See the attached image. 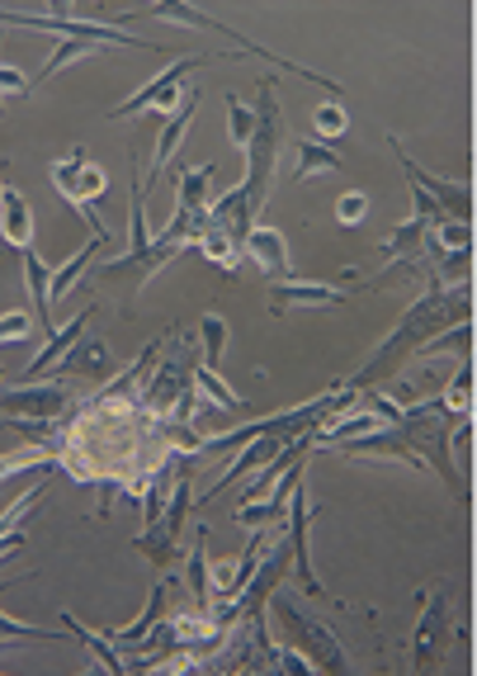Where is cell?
Wrapping results in <instances>:
<instances>
[{"label": "cell", "mask_w": 477, "mask_h": 676, "mask_svg": "<svg viewBox=\"0 0 477 676\" xmlns=\"http://www.w3.org/2000/svg\"><path fill=\"white\" fill-rule=\"evenodd\" d=\"M464 298H468V284H458V289H445L439 279H431V294L402 313V322L387 331L383 350L355 373V383H350V388H360V393H364V388H374L379 379H387V373H397V369L406 365V355H416L445 322H454V317H468V304H464Z\"/></svg>", "instance_id": "6da1fadb"}, {"label": "cell", "mask_w": 477, "mask_h": 676, "mask_svg": "<svg viewBox=\"0 0 477 676\" xmlns=\"http://www.w3.org/2000/svg\"><path fill=\"white\" fill-rule=\"evenodd\" d=\"M279 142H284V114H279L274 76H260L256 81V133L246 142V175L237 185L256 218H260L265 199H270V185L279 175Z\"/></svg>", "instance_id": "7a4b0ae2"}, {"label": "cell", "mask_w": 477, "mask_h": 676, "mask_svg": "<svg viewBox=\"0 0 477 676\" xmlns=\"http://www.w3.org/2000/svg\"><path fill=\"white\" fill-rule=\"evenodd\" d=\"M274 615H279V625H284V644H293L298 653L312 663V672H331V676H341L350 672V657L341 648V638H335L326 625H317L312 615L298 611V601L293 596H274Z\"/></svg>", "instance_id": "3957f363"}, {"label": "cell", "mask_w": 477, "mask_h": 676, "mask_svg": "<svg viewBox=\"0 0 477 676\" xmlns=\"http://www.w3.org/2000/svg\"><path fill=\"white\" fill-rule=\"evenodd\" d=\"M0 29H33L52 33V39H85L100 48H152V39H133L118 24H95V20H48V14H24V10H0Z\"/></svg>", "instance_id": "277c9868"}, {"label": "cell", "mask_w": 477, "mask_h": 676, "mask_svg": "<svg viewBox=\"0 0 477 676\" xmlns=\"http://www.w3.org/2000/svg\"><path fill=\"white\" fill-rule=\"evenodd\" d=\"M194 341H199V336H185V346L175 350L170 360H162V365H156V369L147 373V379H143V407H147V412L166 417L170 407H175V402H180V398L189 393L194 365L204 360V355H199V346H194Z\"/></svg>", "instance_id": "5b68a950"}, {"label": "cell", "mask_w": 477, "mask_h": 676, "mask_svg": "<svg viewBox=\"0 0 477 676\" xmlns=\"http://www.w3.org/2000/svg\"><path fill=\"white\" fill-rule=\"evenodd\" d=\"M449 629H454V606H449V586L435 582L426 596H421V619H416V634H412V667L426 672L439 663V653L449 644Z\"/></svg>", "instance_id": "8992f818"}, {"label": "cell", "mask_w": 477, "mask_h": 676, "mask_svg": "<svg viewBox=\"0 0 477 676\" xmlns=\"http://www.w3.org/2000/svg\"><path fill=\"white\" fill-rule=\"evenodd\" d=\"M194 469V464H189ZM189 469L175 478V488H170V502H166V511L156 515V521L137 535V549L156 563V567H166V563H175V540H180V530H185V515H189V496H194V483H189Z\"/></svg>", "instance_id": "52a82bcc"}, {"label": "cell", "mask_w": 477, "mask_h": 676, "mask_svg": "<svg viewBox=\"0 0 477 676\" xmlns=\"http://www.w3.org/2000/svg\"><path fill=\"white\" fill-rule=\"evenodd\" d=\"M137 14H147V20H162V24H189V29H214L218 39H232L237 48H246L251 58H270V66H289L293 76H308V81H322V85H331L335 95H341V85H335L331 76H317V71H308V66H293V62H284V58H274V52H265L260 43H251V39H241V33H232L227 24H218L214 14H204V10H189V6H152V10H137Z\"/></svg>", "instance_id": "ba28073f"}, {"label": "cell", "mask_w": 477, "mask_h": 676, "mask_svg": "<svg viewBox=\"0 0 477 676\" xmlns=\"http://www.w3.org/2000/svg\"><path fill=\"white\" fill-rule=\"evenodd\" d=\"M66 407H72V393L62 383H24V388L0 393V417H20V421L58 426Z\"/></svg>", "instance_id": "9c48e42d"}, {"label": "cell", "mask_w": 477, "mask_h": 676, "mask_svg": "<svg viewBox=\"0 0 477 676\" xmlns=\"http://www.w3.org/2000/svg\"><path fill=\"white\" fill-rule=\"evenodd\" d=\"M204 58H180L175 66H166L156 81H147L143 91H137L133 100H123V104H114V114L110 119H133V114H143V110H156V119H166L175 104H180V76L185 71H194Z\"/></svg>", "instance_id": "30bf717a"}, {"label": "cell", "mask_w": 477, "mask_h": 676, "mask_svg": "<svg viewBox=\"0 0 477 676\" xmlns=\"http://www.w3.org/2000/svg\"><path fill=\"white\" fill-rule=\"evenodd\" d=\"M335 450L350 454V459H402L406 469H421V473H426V459L416 454V444H412V436H406L402 426H374L369 436H355V440L335 444Z\"/></svg>", "instance_id": "8fae6325"}, {"label": "cell", "mask_w": 477, "mask_h": 676, "mask_svg": "<svg viewBox=\"0 0 477 676\" xmlns=\"http://www.w3.org/2000/svg\"><path fill=\"white\" fill-rule=\"evenodd\" d=\"M393 142V152H397V162H402V171H406V181L412 185H421L431 194V199L445 208V218H454V223H468L473 227V190L468 185H454V181H439V175H431V171H421L412 156H406L402 147H397V137H387Z\"/></svg>", "instance_id": "7c38bea8"}, {"label": "cell", "mask_w": 477, "mask_h": 676, "mask_svg": "<svg viewBox=\"0 0 477 676\" xmlns=\"http://www.w3.org/2000/svg\"><path fill=\"white\" fill-rule=\"evenodd\" d=\"M289 544H293V573H298V582H303V592L308 596H322V582H317V573H312V554H308V521H312V502H308V488L298 483L293 492H289Z\"/></svg>", "instance_id": "4fadbf2b"}, {"label": "cell", "mask_w": 477, "mask_h": 676, "mask_svg": "<svg viewBox=\"0 0 477 676\" xmlns=\"http://www.w3.org/2000/svg\"><path fill=\"white\" fill-rule=\"evenodd\" d=\"M265 304H270L274 317H284V313H293V308H335V304H345V289H335V284L274 279L270 294H265Z\"/></svg>", "instance_id": "5bb4252c"}, {"label": "cell", "mask_w": 477, "mask_h": 676, "mask_svg": "<svg viewBox=\"0 0 477 676\" xmlns=\"http://www.w3.org/2000/svg\"><path fill=\"white\" fill-rule=\"evenodd\" d=\"M194 114H199V91H180V104H175V110L162 119V137H156V156H152V166L143 171V175H147V185H156V175H162V166L170 162L175 152H180V142H185V133H189Z\"/></svg>", "instance_id": "9a60e30c"}, {"label": "cell", "mask_w": 477, "mask_h": 676, "mask_svg": "<svg viewBox=\"0 0 477 676\" xmlns=\"http://www.w3.org/2000/svg\"><path fill=\"white\" fill-rule=\"evenodd\" d=\"M0 242L14 246V252H29L33 246V208L20 190L6 185V199H0Z\"/></svg>", "instance_id": "2e32d148"}, {"label": "cell", "mask_w": 477, "mask_h": 676, "mask_svg": "<svg viewBox=\"0 0 477 676\" xmlns=\"http://www.w3.org/2000/svg\"><path fill=\"white\" fill-rule=\"evenodd\" d=\"M241 252H251V260L260 265L265 275H274V279L289 275V242H284V233H279V227H260L256 223Z\"/></svg>", "instance_id": "e0dca14e"}, {"label": "cell", "mask_w": 477, "mask_h": 676, "mask_svg": "<svg viewBox=\"0 0 477 676\" xmlns=\"http://www.w3.org/2000/svg\"><path fill=\"white\" fill-rule=\"evenodd\" d=\"M91 317H95V308H85V313L76 317V322H66V327H58V331H52V336H48V346H43V350H39V355H33V360L24 365V379H39L43 369H52V365H58L62 355L72 350V346L81 341V336H85V322H91Z\"/></svg>", "instance_id": "ac0fdd59"}, {"label": "cell", "mask_w": 477, "mask_h": 676, "mask_svg": "<svg viewBox=\"0 0 477 676\" xmlns=\"http://www.w3.org/2000/svg\"><path fill=\"white\" fill-rule=\"evenodd\" d=\"M20 260H24V284H29V304H33V313L43 317V336H52L58 331V322H52V298H48V284H52V270L43 265V256L33 252H20Z\"/></svg>", "instance_id": "d6986e66"}, {"label": "cell", "mask_w": 477, "mask_h": 676, "mask_svg": "<svg viewBox=\"0 0 477 676\" xmlns=\"http://www.w3.org/2000/svg\"><path fill=\"white\" fill-rule=\"evenodd\" d=\"M166 601H170V577H162V582L152 586V596H147V611L137 615L128 629H110L104 638H110V644H123V648H137V644H143V634L156 625V619L166 615Z\"/></svg>", "instance_id": "ffe728a7"}, {"label": "cell", "mask_w": 477, "mask_h": 676, "mask_svg": "<svg viewBox=\"0 0 477 676\" xmlns=\"http://www.w3.org/2000/svg\"><path fill=\"white\" fill-rule=\"evenodd\" d=\"M110 346L104 341H81L62 355V373H81V379H110Z\"/></svg>", "instance_id": "44dd1931"}, {"label": "cell", "mask_w": 477, "mask_h": 676, "mask_svg": "<svg viewBox=\"0 0 477 676\" xmlns=\"http://www.w3.org/2000/svg\"><path fill=\"white\" fill-rule=\"evenodd\" d=\"M62 629L72 634V638H81V644L91 648V657H95V663H100L104 672H114V676L128 672V663L118 657V648H110V638H104V634H91V629H81V619H76L72 611H62Z\"/></svg>", "instance_id": "7402d4cb"}, {"label": "cell", "mask_w": 477, "mask_h": 676, "mask_svg": "<svg viewBox=\"0 0 477 676\" xmlns=\"http://www.w3.org/2000/svg\"><path fill=\"white\" fill-rule=\"evenodd\" d=\"M331 171H341V156H335L326 142H298V181H317V175H331Z\"/></svg>", "instance_id": "603a6c76"}, {"label": "cell", "mask_w": 477, "mask_h": 676, "mask_svg": "<svg viewBox=\"0 0 477 676\" xmlns=\"http://www.w3.org/2000/svg\"><path fill=\"white\" fill-rule=\"evenodd\" d=\"M199 535H194V554H189V592H194V615L199 619H208V554H204V525H194Z\"/></svg>", "instance_id": "cb8c5ba5"}, {"label": "cell", "mask_w": 477, "mask_h": 676, "mask_svg": "<svg viewBox=\"0 0 477 676\" xmlns=\"http://www.w3.org/2000/svg\"><path fill=\"white\" fill-rule=\"evenodd\" d=\"M194 393H199V398H208V402H218L222 412H241V407H246V398H241V393H232V388H227V383H222L218 373L208 369L204 360L194 365Z\"/></svg>", "instance_id": "d4e9b609"}, {"label": "cell", "mask_w": 477, "mask_h": 676, "mask_svg": "<svg viewBox=\"0 0 477 676\" xmlns=\"http://www.w3.org/2000/svg\"><path fill=\"white\" fill-rule=\"evenodd\" d=\"M104 246H110V237H95L91 246H85V252L81 256H72V260H66L62 265V270H52V284H48V298H52V304H58V298L66 294V289H72V284L85 275V265H91L100 252H104Z\"/></svg>", "instance_id": "484cf974"}, {"label": "cell", "mask_w": 477, "mask_h": 676, "mask_svg": "<svg viewBox=\"0 0 477 676\" xmlns=\"http://www.w3.org/2000/svg\"><path fill=\"white\" fill-rule=\"evenodd\" d=\"M95 52H104L100 43H85V39H58V48H52V58L43 62V71L33 76V85L39 81H52L62 66H72V62H81V58H95Z\"/></svg>", "instance_id": "4316f807"}, {"label": "cell", "mask_w": 477, "mask_h": 676, "mask_svg": "<svg viewBox=\"0 0 477 676\" xmlns=\"http://www.w3.org/2000/svg\"><path fill=\"white\" fill-rule=\"evenodd\" d=\"M189 246H194V252H199L204 260L222 265V270H237V260H241V246H232V237H227V233H214V227H204V233L194 237Z\"/></svg>", "instance_id": "83f0119b"}, {"label": "cell", "mask_w": 477, "mask_h": 676, "mask_svg": "<svg viewBox=\"0 0 477 676\" xmlns=\"http://www.w3.org/2000/svg\"><path fill=\"white\" fill-rule=\"evenodd\" d=\"M227 336H232V327H227V317H218V313H204V317H199V355H204V365H208V369H214V365L222 360Z\"/></svg>", "instance_id": "f1b7e54d"}, {"label": "cell", "mask_w": 477, "mask_h": 676, "mask_svg": "<svg viewBox=\"0 0 477 676\" xmlns=\"http://www.w3.org/2000/svg\"><path fill=\"white\" fill-rule=\"evenodd\" d=\"M445 407L454 417H473V360H464L449 373V388H445Z\"/></svg>", "instance_id": "f546056e"}, {"label": "cell", "mask_w": 477, "mask_h": 676, "mask_svg": "<svg viewBox=\"0 0 477 676\" xmlns=\"http://www.w3.org/2000/svg\"><path fill=\"white\" fill-rule=\"evenodd\" d=\"M468 346H473V322L464 317V322H458V327H449L445 336H435V341H426V346H421L416 355H421V365H431L435 355H454V350H464V355H468Z\"/></svg>", "instance_id": "4dcf8cb0"}, {"label": "cell", "mask_w": 477, "mask_h": 676, "mask_svg": "<svg viewBox=\"0 0 477 676\" xmlns=\"http://www.w3.org/2000/svg\"><path fill=\"white\" fill-rule=\"evenodd\" d=\"M251 133H256V110L246 100L227 95V137H232L237 147H246V142H251Z\"/></svg>", "instance_id": "1f68e13d"}, {"label": "cell", "mask_w": 477, "mask_h": 676, "mask_svg": "<svg viewBox=\"0 0 477 676\" xmlns=\"http://www.w3.org/2000/svg\"><path fill=\"white\" fill-rule=\"evenodd\" d=\"M39 502H43V483H33V488H24V496L10 511H0V540L14 535V530H20L29 515H33V506H39Z\"/></svg>", "instance_id": "d6a6232c"}, {"label": "cell", "mask_w": 477, "mask_h": 676, "mask_svg": "<svg viewBox=\"0 0 477 676\" xmlns=\"http://www.w3.org/2000/svg\"><path fill=\"white\" fill-rule=\"evenodd\" d=\"M312 123H317V129H322L326 137H341V133L350 129V114L341 110V104H317V110H312Z\"/></svg>", "instance_id": "836d02e7"}, {"label": "cell", "mask_w": 477, "mask_h": 676, "mask_svg": "<svg viewBox=\"0 0 477 676\" xmlns=\"http://www.w3.org/2000/svg\"><path fill=\"white\" fill-rule=\"evenodd\" d=\"M43 444H29V450H20V454H0V478H10V473H24V469H39L43 464Z\"/></svg>", "instance_id": "e575fe53"}, {"label": "cell", "mask_w": 477, "mask_h": 676, "mask_svg": "<svg viewBox=\"0 0 477 676\" xmlns=\"http://www.w3.org/2000/svg\"><path fill=\"white\" fill-rule=\"evenodd\" d=\"M439 242H445V252H468V246H473V227L454 223V218H439Z\"/></svg>", "instance_id": "d590c367"}, {"label": "cell", "mask_w": 477, "mask_h": 676, "mask_svg": "<svg viewBox=\"0 0 477 676\" xmlns=\"http://www.w3.org/2000/svg\"><path fill=\"white\" fill-rule=\"evenodd\" d=\"M0 592H6V586H0ZM0 638H43V644H52V629H39V625H20V619H10L6 611H0Z\"/></svg>", "instance_id": "8d00e7d4"}, {"label": "cell", "mask_w": 477, "mask_h": 676, "mask_svg": "<svg viewBox=\"0 0 477 676\" xmlns=\"http://www.w3.org/2000/svg\"><path fill=\"white\" fill-rule=\"evenodd\" d=\"M274 672H289V676H308V672H312V663H308V657L298 653L293 644H279V648H274Z\"/></svg>", "instance_id": "74e56055"}, {"label": "cell", "mask_w": 477, "mask_h": 676, "mask_svg": "<svg viewBox=\"0 0 477 676\" xmlns=\"http://www.w3.org/2000/svg\"><path fill=\"white\" fill-rule=\"evenodd\" d=\"M369 213V194L364 190H350V194H341V204H335V218L341 223H360Z\"/></svg>", "instance_id": "f35d334b"}, {"label": "cell", "mask_w": 477, "mask_h": 676, "mask_svg": "<svg viewBox=\"0 0 477 676\" xmlns=\"http://www.w3.org/2000/svg\"><path fill=\"white\" fill-rule=\"evenodd\" d=\"M33 91V76H24L20 66H0V100L6 95H29Z\"/></svg>", "instance_id": "ab89813d"}, {"label": "cell", "mask_w": 477, "mask_h": 676, "mask_svg": "<svg viewBox=\"0 0 477 676\" xmlns=\"http://www.w3.org/2000/svg\"><path fill=\"white\" fill-rule=\"evenodd\" d=\"M20 336H29V313H6L0 317V346L20 341Z\"/></svg>", "instance_id": "60d3db41"}, {"label": "cell", "mask_w": 477, "mask_h": 676, "mask_svg": "<svg viewBox=\"0 0 477 676\" xmlns=\"http://www.w3.org/2000/svg\"><path fill=\"white\" fill-rule=\"evenodd\" d=\"M369 412H374L379 421H387V426H393V421L402 417V407H397L393 398H387V393H369Z\"/></svg>", "instance_id": "b9f144b4"}, {"label": "cell", "mask_w": 477, "mask_h": 676, "mask_svg": "<svg viewBox=\"0 0 477 676\" xmlns=\"http://www.w3.org/2000/svg\"><path fill=\"white\" fill-rule=\"evenodd\" d=\"M0 43H6V29H0ZM0 110H6V100H0Z\"/></svg>", "instance_id": "7bdbcfd3"}, {"label": "cell", "mask_w": 477, "mask_h": 676, "mask_svg": "<svg viewBox=\"0 0 477 676\" xmlns=\"http://www.w3.org/2000/svg\"><path fill=\"white\" fill-rule=\"evenodd\" d=\"M0 199H6V181H0Z\"/></svg>", "instance_id": "ee69618b"}, {"label": "cell", "mask_w": 477, "mask_h": 676, "mask_svg": "<svg viewBox=\"0 0 477 676\" xmlns=\"http://www.w3.org/2000/svg\"><path fill=\"white\" fill-rule=\"evenodd\" d=\"M0 379H6V369H0Z\"/></svg>", "instance_id": "f6af8a7d"}]
</instances>
